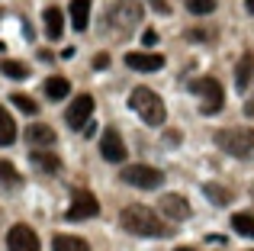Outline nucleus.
Instances as JSON below:
<instances>
[{
	"instance_id": "6",
	"label": "nucleus",
	"mask_w": 254,
	"mask_h": 251,
	"mask_svg": "<svg viewBox=\"0 0 254 251\" xmlns=\"http://www.w3.org/2000/svg\"><path fill=\"white\" fill-rule=\"evenodd\" d=\"M199 94V107H203V113L206 116H216L219 110H222V103H225V90H222V84L216 81V77H203V81L193 87Z\"/></svg>"
},
{
	"instance_id": "31",
	"label": "nucleus",
	"mask_w": 254,
	"mask_h": 251,
	"mask_svg": "<svg viewBox=\"0 0 254 251\" xmlns=\"http://www.w3.org/2000/svg\"><path fill=\"white\" fill-rule=\"evenodd\" d=\"M174 251H196V248H174Z\"/></svg>"
},
{
	"instance_id": "25",
	"label": "nucleus",
	"mask_w": 254,
	"mask_h": 251,
	"mask_svg": "<svg viewBox=\"0 0 254 251\" xmlns=\"http://www.w3.org/2000/svg\"><path fill=\"white\" fill-rule=\"evenodd\" d=\"M187 10H190L193 16H209V13L216 10V0H187Z\"/></svg>"
},
{
	"instance_id": "20",
	"label": "nucleus",
	"mask_w": 254,
	"mask_h": 251,
	"mask_svg": "<svg viewBox=\"0 0 254 251\" xmlns=\"http://www.w3.org/2000/svg\"><path fill=\"white\" fill-rule=\"evenodd\" d=\"M16 142V123H13V116L6 113V107H0V145H13Z\"/></svg>"
},
{
	"instance_id": "29",
	"label": "nucleus",
	"mask_w": 254,
	"mask_h": 251,
	"mask_svg": "<svg viewBox=\"0 0 254 251\" xmlns=\"http://www.w3.org/2000/svg\"><path fill=\"white\" fill-rule=\"evenodd\" d=\"M148 3H151V6H155V10H158V13H161V16H168V13H171V6H168V3H164V0H148Z\"/></svg>"
},
{
	"instance_id": "9",
	"label": "nucleus",
	"mask_w": 254,
	"mask_h": 251,
	"mask_svg": "<svg viewBox=\"0 0 254 251\" xmlns=\"http://www.w3.org/2000/svg\"><path fill=\"white\" fill-rule=\"evenodd\" d=\"M90 116H93V97L90 94H81V97H74V100H71L64 120H68L71 129H84V126L90 123Z\"/></svg>"
},
{
	"instance_id": "24",
	"label": "nucleus",
	"mask_w": 254,
	"mask_h": 251,
	"mask_svg": "<svg viewBox=\"0 0 254 251\" xmlns=\"http://www.w3.org/2000/svg\"><path fill=\"white\" fill-rule=\"evenodd\" d=\"M10 103L19 110V113H26V116H36L39 113V103L32 100L29 94H19V90H16V94H10Z\"/></svg>"
},
{
	"instance_id": "23",
	"label": "nucleus",
	"mask_w": 254,
	"mask_h": 251,
	"mask_svg": "<svg viewBox=\"0 0 254 251\" xmlns=\"http://www.w3.org/2000/svg\"><path fill=\"white\" fill-rule=\"evenodd\" d=\"M203 193L209 196L216 206H225V203H232V190H229V187H219V184H203Z\"/></svg>"
},
{
	"instance_id": "13",
	"label": "nucleus",
	"mask_w": 254,
	"mask_h": 251,
	"mask_svg": "<svg viewBox=\"0 0 254 251\" xmlns=\"http://www.w3.org/2000/svg\"><path fill=\"white\" fill-rule=\"evenodd\" d=\"M26 142L32 145V148H52L55 145V129L45 123H32L29 129H26Z\"/></svg>"
},
{
	"instance_id": "12",
	"label": "nucleus",
	"mask_w": 254,
	"mask_h": 251,
	"mask_svg": "<svg viewBox=\"0 0 254 251\" xmlns=\"http://www.w3.org/2000/svg\"><path fill=\"white\" fill-rule=\"evenodd\" d=\"M126 64H129L132 71H161L164 55H155V52H129V55H126Z\"/></svg>"
},
{
	"instance_id": "26",
	"label": "nucleus",
	"mask_w": 254,
	"mask_h": 251,
	"mask_svg": "<svg viewBox=\"0 0 254 251\" xmlns=\"http://www.w3.org/2000/svg\"><path fill=\"white\" fill-rule=\"evenodd\" d=\"M0 181L10 184V187H16V184H23V177H19V171L13 168L10 161H0Z\"/></svg>"
},
{
	"instance_id": "7",
	"label": "nucleus",
	"mask_w": 254,
	"mask_h": 251,
	"mask_svg": "<svg viewBox=\"0 0 254 251\" xmlns=\"http://www.w3.org/2000/svg\"><path fill=\"white\" fill-rule=\"evenodd\" d=\"M6 251H42L36 229L26 226V222L10 226V232H6Z\"/></svg>"
},
{
	"instance_id": "3",
	"label": "nucleus",
	"mask_w": 254,
	"mask_h": 251,
	"mask_svg": "<svg viewBox=\"0 0 254 251\" xmlns=\"http://www.w3.org/2000/svg\"><path fill=\"white\" fill-rule=\"evenodd\" d=\"M216 145L225 155L248 161V158H254V129H219Z\"/></svg>"
},
{
	"instance_id": "18",
	"label": "nucleus",
	"mask_w": 254,
	"mask_h": 251,
	"mask_svg": "<svg viewBox=\"0 0 254 251\" xmlns=\"http://www.w3.org/2000/svg\"><path fill=\"white\" fill-rule=\"evenodd\" d=\"M52 251H90L84 239H77V235H55L52 239Z\"/></svg>"
},
{
	"instance_id": "22",
	"label": "nucleus",
	"mask_w": 254,
	"mask_h": 251,
	"mask_svg": "<svg viewBox=\"0 0 254 251\" xmlns=\"http://www.w3.org/2000/svg\"><path fill=\"white\" fill-rule=\"evenodd\" d=\"M232 229L245 239H254V216L251 213H235L232 216Z\"/></svg>"
},
{
	"instance_id": "17",
	"label": "nucleus",
	"mask_w": 254,
	"mask_h": 251,
	"mask_svg": "<svg viewBox=\"0 0 254 251\" xmlns=\"http://www.w3.org/2000/svg\"><path fill=\"white\" fill-rule=\"evenodd\" d=\"M87 23H90V0H71V26L84 32Z\"/></svg>"
},
{
	"instance_id": "10",
	"label": "nucleus",
	"mask_w": 254,
	"mask_h": 251,
	"mask_svg": "<svg viewBox=\"0 0 254 251\" xmlns=\"http://www.w3.org/2000/svg\"><path fill=\"white\" fill-rule=\"evenodd\" d=\"M100 155H103V161H110V164H119L126 158V142H123V135H119L116 129H106L103 135H100Z\"/></svg>"
},
{
	"instance_id": "21",
	"label": "nucleus",
	"mask_w": 254,
	"mask_h": 251,
	"mask_svg": "<svg viewBox=\"0 0 254 251\" xmlns=\"http://www.w3.org/2000/svg\"><path fill=\"white\" fill-rule=\"evenodd\" d=\"M0 71H3L6 77H13V81H26V77H29V64L13 62V58H3V62H0Z\"/></svg>"
},
{
	"instance_id": "5",
	"label": "nucleus",
	"mask_w": 254,
	"mask_h": 251,
	"mask_svg": "<svg viewBox=\"0 0 254 251\" xmlns=\"http://www.w3.org/2000/svg\"><path fill=\"white\" fill-rule=\"evenodd\" d=\"M119 181L129 184V187H138V190H155L164 184V174L151 164H126L119 171Z\"/></svg>"
},
{
	"instance_id": "8",
	"label": "nucleus",
	"mask_w": 254,
	"mask_h": 251,
	"mask_svg": "<svg viewBox=\"0 0 254 251\" xmlns=\"http://www.w3.org/2000/svg\"><path fill=\"white\" fill-rule=\"evenodd\" d=\"M97 213H100L97 196H93L90 190H77L74 200H71V206H68V219L71 222H84V219H93Z\"/></svg>"
},
{
	"instance_id": "2",
	"label": "nucleus",
	"mask_w": 254,
	"mask_h": 251,
	"mask_svg": "<svg viewBox=\"0 0 254 251\" xmlns=\"http://www.w3.org/2000/svg\"><path fill=\"white\" fill-rule=\"evenodd\" d=\"M129 107L135 110L138 116H142L148 126H161L164 120H168V110H164V100L155 94V90H148V87H135L132 90V97H129Z\"/></svg>"
},
{
	"instance_id": "19",
	"label": "nucleus",
	"mask_w": 254,
	"mask_h": 251,
	"mask_svg": "<svg viewBox=\"0 0 254 251\" xmlns=\"http://www.w3.org/2000/svg\"><path fill=\"white\" fill-rule=\"evenodd\" d=\"M251 68H254V58H251V55H242V58H238V64H235V87H238V90H248V84H251Z\"/></svg>"
},
{
	"instance_id": "4",
	"label": "nucleus",
	"mask_w": 254,
	"mask_h": 251,
	"mask_svg": "<svg viewBox=\"0 0 254 251\" xmlns=\"http://www.w3.org/2000/svg\"><path fill=\"white\" fill-rule=\"evenodd\" d=\"M142 16H145L142 0H116V3L110 6V13H106V23H110L116 32H129V29H135V26L142 23Z\"/></svg>"
},
{
	"instance_id": "11",
	"label": "nucleus",
	"mask_w": 254,
	"mask_h": 251,
	"mask_svg": "<svg viewBox=\"0 0 254 251\" xmlns=\"http://www.w3.org/2000/svg\"><path fill=\"white\" fill-rule=\"evenodd\" d=\"M158 209H161L168 219H174V222H187L190 219V203H187L180 193H164L161 203H158Z\"/></svg>"
},
{
	"instance_id": "14",
	"label": "nucleus",
	"mask_w": 254,
	"mask_h": 251,
	"mask_svg": "<svg viewBox=\"0 0 254 251\" xmlns=\"http://www.w3.org/2000/svg\"><path fill=\"white\" fill-rule=\"evenodd\" d=\"M42 19H45V36L49 39H62L64 36V16H62L58 6H45Z\"/></svg>"
},
{
	"instance_id": "15",
	"label": "nucleus",
	"mask_w": 254,
	"mask_h": 251,
	"mask_svg": "<svg viewBox=\"0 0 254 251\" xmlns=\"http://www.w3.org/2000/svg\"><path fill=\"white\" fill-rule=\"evenodd\" d=\"M29 161L36 164L39 171H45V174H55V171L62 168V161H58V155H52V151H45V148H32Z\"/></svg>"
},
{
	"instance_id": "1",
	"label": "nucleus",
	"mask_w": 254,
	"mask_h": 251,
	"mask_svg": "<svg viewBox=\"0 0 254 251\" xmlns=\"http://www.w3.org/2000/svg\"><path fill=\"white\" fill-rule=\"evenodd\" d=\"M119 226L129 235H138V239H164L168 235V226L161 222V216L155 209L142 206V203H132L119 213Z\"/></svg>"
},
{
	"instance_id": "28",
	"label": "nucleus",
	"mask_w": 254,
	"mask_h": 251,
	"mask_svg": "<svg viewBox=\"0 0 254 251\" xmlns=\"http://www.w3.org/2000/svg\"><path fill=\"white\" fill-rule=\"evenodd\" d=\"M93 68H97V71H106V68H110V55H103V52H100V55L93 58Z\"/></svg>"
},
{
	"instance_id": "27",
	"label": "nucleus",
	"mask_w": 254,
	"mask_h": 251,
	"mask_svg": "<svg viewBox=\"0 0 254 251\" xmlns=\"http://www.w3.org/2000/svg\"><path fill=\"white\" fill-rule=\"evenodd\" d=\"M142 45H145V49L158 45V32H155V29H145V32H142Z\"/></svg>"
},
{
	"instance_id": "16",
	"label": "nucleus",
	"mask_w": 254,
	"mask_h": 251,
	"mask_svg": "<svg viewBox=\"0 0 254 251\" xmlns=\"http://www.w3.org/2000/svg\"><path fill=\"white\" fill-rule=\"evenodd\" d=\"M71 94V81L62 74H52L49 81H45V97L49 100H64V97Z\"/></svg>"
},
{
	"instance_id": "30",
	"label": "nucleus",
	"mask_w": 254,
	"mask_h": 251,
	"mask_svg": "<svg viewBox=\"0 0 254 251\" xmlns=\"http://www.w3.org/2000/svg\"><path fill=\"white\" fill-rule=\"evenodd\" d=\"M245 6H248V13L254 16V0H245Z\"/></svg>"
}]
</instances>
